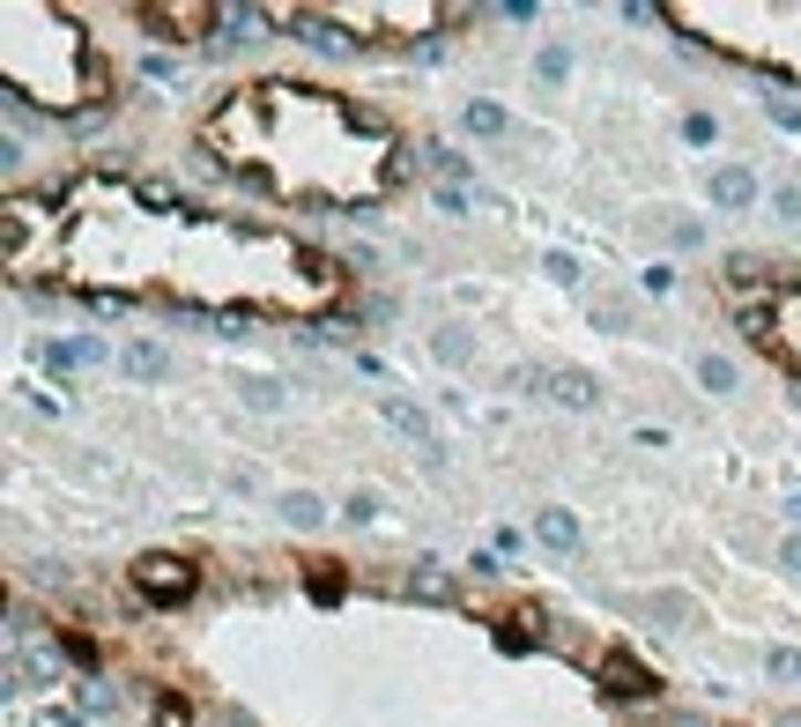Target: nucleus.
Instances as JSON below:
<instances>
[{"mask_svg": "<svg viewBox=\"0 0 801 727\" xmlns=\"http://www.w3.org/2000/svg\"><path fill=\"white\" fill-rule=\"evenodd\" d=\"M8 268L90 304H164L230 320H320L350 290L320 246L126 172H82L52 194H8Z\"/></svg>", "mask_w": 801, "mask_h": 727, "instance_id": "obj_1", "label": "nucleus"}, {"mask_svg": "<svg viewBox=\"0 0 801 727\" xmlns=\"http://www.w3.org/2000/svg\"><path fill=\"white\" fill-rule=\"evenodd\" d=\"M200 156L282 208H378L400 194L408 149L372 104L320 82L260 75L208 104Z\"/></svg>", "mask_w": 801, "mask_h": 727, "instance_id": "obj_2", "label": "nucleus"}, {"mask_svg": "<svg viewBox=\"0 0 801 727\" xmlns=\"http://www.w3.org/2000/svg\"><path fill=\"white\" fill-rule=\"evenodd\" d=\"M0 75H8V90L23 104L60 112V120L104 104V82H112L97 38L67 8H30V0L0 8Z\"/></svg>", "mask_w": 801, "mask_h": 727, "instance_id": "obj_3", "label": "nucleus"}, {"mask_svg": "<svg viewBox=\"0 0 801 727\" xmlns=\"http://www.w3.org/2000/svg\"><path fill=\"white\" fill-rule=\"evenodd\" d=\"M690 45L801 90V0H676L660 8Z\"/></svg>", "mask_w": 801, "mask_h": 727, "instance_id": "obj_4", "label": "nucleus"}, {"mask_svg": "<svg viewBox=\"0 0 801 727\" xmlns=\"http://www.w3.org/2000/svg\"><path fill=\"white\" fill-rule=\"evenodd\" d=\"M727 290L742 304V334H750L772 364H787V372L801 378V268H750V260H742V268L727 276Z\"/></svg>", "mask_w": 801, "mask_h": 727, "instance_id": "obj_5", "label": "nucleus"}, {"mask_svg": "<svg viewBox=\"0 0 801 727\" xmlns=\"http://www.w3.org/2000/svg\"><path fill=\"white\" fill-rule=\"evenodd\" d=\"M282 15L290 23H326V38H342V45H400V38H424V30L446 23V8H430V0H400V8L342 0V8H282Z\"/></svg>", "mask_w": 801, "mask_h": 727, "instance_id": "obj_6", "label": "nucleus"}]
</instances>
